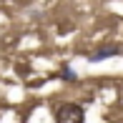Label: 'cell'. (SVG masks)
I'll return each instance as SVG.
<instances>
[{"mask_svg":"<svg viewBox=\"0 0 123 123\" xmlns=\"http://www.w3.org/2000/svg\"><path fill=\"white\" fill-rule=\"evenodd\" d=\"M55 121L58 123H80V121H86V111L78 103H60L55 108Z\"/></svg>","mask_w":123,"mask_h":123,"instance_id":"6da1fadb","label":"cell"},{"mask_svg":"<svg viewBox=\"0 0 123 123\" xmlns=\"http://www.w3.org/2000/svg\"><path fill=\"white\" fill-rule=\"evenodd\" d=\"M118 53H121V50L116 48V45H108V48H100L98 53H93V55H91V60H93V63H98V60H105V58H113V55H118Z\"/></svg>","mask_w":123,"mask_h":123,"instance_id":"7a4b0ae2","label":"cell"},{"mask_svg":"<svg viewBox=\"0 0 123 123\" xmlns=\"http://www.w3.org/2000/svg\"><path fill=\"white\" fill-rule=\"evenodd\" d=\"M60 78H63V80H75V73L68 68V65H65V68H63V73H60Z\"/></svg>","mask_w":123,"mask_h":123,"instance_id":"3957f363","label":"cell"}]
</instances>
